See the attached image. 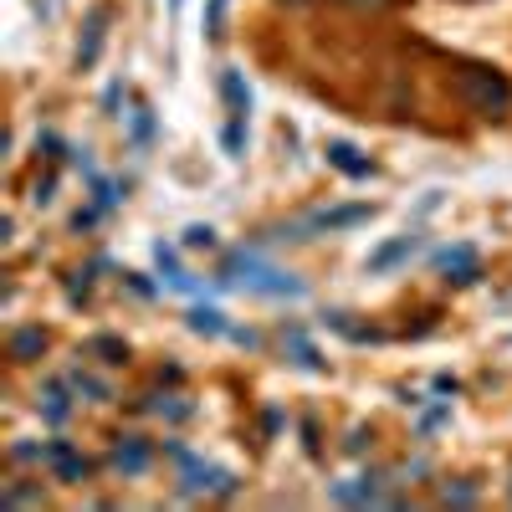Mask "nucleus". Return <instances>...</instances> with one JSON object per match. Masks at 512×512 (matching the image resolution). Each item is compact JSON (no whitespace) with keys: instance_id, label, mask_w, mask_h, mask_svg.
<instances>
[{"instance_id":"obj_18","label":"nucleus","mask_w":512,"mask_h":512,"mask_svg":"<svg viewBox=\"0 0 512 512\" xmlns=\"http://www.w3.org/2000/svg\"><path fill=\"white\" fill-rule=\"evenodd\" d=\"M292 6H303V0H292Z\"/></svg>"},{"instance_id":"obj_4","label":"nucleus","mask_w":512,"mask_h":512,"mask_svg":"<svg viewBox=\"0 0 512 512\" xmlns=\"http://www.w3.org/2000/svg\"><path fill=\"white\" fill-rule=\"evenodd\" d=\"M354 221H369V205H344V210H323V216H313L308 226H313V231H338V226H354Z\"/></svg>"},{"instance_id":"obj_3","label":"nucleus","mask_w":512,"mask_h":512,"mask_svg":"<svg viewBox=\"0 0 512 512\" xmlns=\"http://www.w3.org/2000/svg\"><path fill=\"white\" fill-rule=\"evenodd\" d=\"M441 272H451V282H472V277H477V251H472V246L441 251Z\"/></svg>"},{"instance_id":"obj_10","label":"nucleus","mask_w":512,"mask_h":512,"mask_svg":"<svg viewBox=\"0 0 512 512\" xmlns=\"http://www.w3.org/2000/svg\"><path fill=\"white\" fill-rule=\"evenodd\" d=\"M221 144H226V154H231V159L241 154V144H246V118H231V123H226V134H221Z\"/></svg>"},{"instance_id":"obj_2","label":"nucleus","mask_w":512,"mask_h":512,"mask_svg":"<svg viewBox=\"0 0 512 512\" xmlns=\"http://www.w3.org/2000/svg\"><path fill=\"white\" fill-rule=\"evenodd\" d=\"M328 164H333V169H344L349 180H364V175H369V159H364L354 144H344V139H333V144H328Z\"/></svg>"},{"instance_id":"obj_6","label":"nucleus","mask_w":512,"mask_h":512,"mask_svg":"<svg viewBox=\"0 0 512 512\" xmlns=\"http://www.w3.org/2000/svg\"><path fill=\"white\" fill-rule=\"evenodd\" d=\"M103 26H108V11H93V21H88V36H82V47H77V67H93V62H98V47H103Z\"/></svg>"},{"instance_id":"obj_5","label":"nucleus","mask_w":512,"mask_h":512,"mask_svg":"<svg viewBox=\"0 0 512 512\" xmlns=\"http://www.w3.org/2000/svg\"><path fill=\"white\" fill-rule=\"evenodd\" d=\"M410 251H415V236H400V241H390V246H379L364 267H369V272H390L395 262H405Z\"/></svg>"},{"instance_id":"obj_13","label":"nucleus","mask_w":512,"mask_h":512,"mask_svg":"<svg viewBox=\"0 0 512 512\" xmlns=\"http://www.w3.org/2000/svg\"><path fill=\"white\" fill-rule=\"evenodd\" d=\"M190 328H195V333H221L226 323H221V313H210V308H200V313H190Z\"/></svg>"},{"instance_id":"obj_12","label":"nucleus","mask_w":512,"mask_h":512,"mask_svg":"<svg viewBox=\"0 0 512 512\" xmlns=\"http://www.w3.org/2000/svg\"><path fill=\"white\" fill-rule=\"evenodd\" d=\"M226 6H231V0H210V6H205V36H221V21H226Z\"/></svg>"},{"instance_id":"obj_7","label":"nucleus","mask_w":512,"mask_h":512,"mask_svg":"<svg viewBox=\"0 0 512 512\" xmlns=\"http://www.w3.org/2000/svg\"><path fill=\"white\" fill-rule=\"evenodd\" d=\"M221 98H226L231 118H246V108H251V93H246L241 72H221Z\"/></svg>"},{"instance_id":"obj_8","label":"nucleus","mask_w":512,"mask_h":512,"mask_svg":"<svg viewBox=\"0 0 512 512\" xmlns=\"http://www.w3.org/2000/svg\"><path fill=\"white\" fill-rule=\"evenodd\" d=\"M41 349H47V333H41V328H21V333H11V359H36Z\"/></svg>"},{"instance_id":"obj_16","label":"nucleus","mask_w":512,"mask_h":512,"mask_svg":"<svg viewBox=\"0 0 512 512\" xmlns=\"http://www.w3.org/2000/svg\"><path fill=\"white\" fill-rule=\"evenodd\" d=\"M6 502H41V492H26V487H11Z\"/></svg>"},{"instance_id":"obj_1","label":"nucleus","mask_w":512,"mask_h":512,"mask_svg":"<svg viewBox=\"0 0 512 512\" xmlns=\"http://www.w3.org/2000/svg\"><path fill=\"white\" fill-rule=\"evenodd\" d=\"M456 93H461L466 108L482 113V118H502L512 108V82L497 67H482V62L456 67Z\"/></svg>"},{"instance_id":"obj_17","label":"nucleus","mask_w":512,"mask_h":512,"mask_svg":"<svg viewBox=\"0 0 512 512\" xmlns=\"http://www.w3.org/2000/svg\"><path fill=\"white\" fill-rule=\"evenodd\" d=\"M349 6H390V0H349Z\"/></svg>"},{"instance_id":"obj_9","label":"nucleus","mask_w":512,"mask_h":512,"mask_svg":"<svg viewBox=\"0 0 512 512\" xmlns=\"http://www.w3.org/2000/svg\"><path fill=\"white\" fill-rule=\"evenodd\" d=\"M144 466H149V446L144 441L118 446V472H144Z\"/></svg>"},{"instance_id":"obj_11","label":"nucleus","mask_w":512,"mask_h":512,"mask_svg":"<svg viewBox=\"0 0 512 512\" xmlns=\"http://www.w3.org/2000/svg\"><path fill=\"white\" fill-rule=\"evenodd\" d=\"M93 354H103V364H123L128 349L118 344V338H93Z\"/></svg>"},{"instance_id":"obj_15","label":"nucleus","mask_w":512,"mask_h":512,"mask_svg":"<svg viewBox=\"0 0 512 512\" xmlns=\"http://www.w3.org/2000/svg\"><path fill=\"white\" fill-rule=\"evenodd\" d=\"M185 241H190V246H216V231H210V226H190Z\"/></svg>"},{"instance_id":"obj_14","label":"nucleus","mask_w":512,"mask_h":512,"mask_svg":"<svg viewBox=\"0 0 512 512\" xmlns=\"http://www.w3.org/2000/svg\"><path fill=\"white\" fill-rule=\"evenodd\" d=\"M441 502H451V507H472V502H477V492H472V487H446V492H441Z\"/></svg>"},{"instance_id":"obj_19","label":"nucleus","mask_w":512,"mask_h":512,"mask_svg":"<svg viewBox=\"0 0 512 512\" xmlns=\"http://www.w3.org/2000/svg\"><path fill=\"white\" fill-rule=\"evenodd\" d=\"M175 6H180V0H175Z\"/></svg>"}]
</instances>
